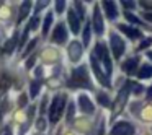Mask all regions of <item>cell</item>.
I'll return each instance as SVG.
<instances>
[{
    "mask_svg": "<svg viewBox=\"0 0 152 135\" xmlns=\"http://www.w3.org/2000/svg\"><path fill=\"white\" fill-rule=\"evenodd\" d=\"M93 31H95V34H98V36H103V33H105V21H103V13L100 12V5L95 4L93 5Z\"/></svg>",
    "mask_w": 152,
    "mask_h": 135,
    "instance_id": "cell-8",
    "label": "cell"
},
{
    "mask_svg": "<svg viewBox=\"0 0 152 135\" xmlns=\"http://www.w3.org/2000/svg\"><path fill=\"white\" fill-rule=\"evenodd\" d=\"M131 86H132V83H128V85H126L124 88H123L121 91L118 93V96H116L115 103H113V114H111V117L118 116L119 112L123 111V108L126 106V103H128V98H129V95H131Z\"/></svg>",
    "mask_w": 152,
    "mask_h": 135,
    "instance_id": "cell-5",
    "label": "cell"
},
{
    "mask_svg": "<svg viewBox=\"0 0 152 135\" xmlns=\"http://www.w3.org/2000/svg\"><path fill=\"white\" fill-rule=\"evenodd\" d=\"M36 44H38V39H36V38H34V39H31V41H30V46H28L26 49H25V52H23V57H26L28 54H30L31 51H33L34 47H36Z\"/></svg>",
    "mask_w": 152,
    "mask_h": 135,
    "instance_id": "cell-25",
    "label": "cell"
},
{
    "mask_svg": "<svg viewBox=\"0 0 152 135\" xmlns=\"http://www.w3.org/2000/svg\"><path fill=\"white\" fill-rule=\"evenodd\" d=\"M124 17H126V20H129L131 23H134V25H142V23H141V20H139V18H136L134 15H132V13H129V12H126V15H124Z\"/></svg>",
    "mask_w": 152,
    "mask_h": 135,
    "instance_id": "cell-26",
    "label": "cell"
},
{
    "mask_svg": "<svg viewBox=\"0 0 152 135\" xmlns=\"http://www.w3.org/2000/svg\"><path fill=\"white\" fill-rule=\"evenodd\" d=\"M67 23H69L70 33H74V34L80 33V18H79V15H77V12L74 10V8H70V10L67 12Z\"/></svg>",
    "mask_w": 152,
    "mask_h": 135,
    "instance_id": "cell-12",
    "label": "cell"
},
{
    "mask_svg": "<svg viewBox=\"0 0 152 135\" xmlns=\"http://www.w3.org/2000/svg\"><path fill=\"white\" fill-rule=\"evenodd\" d=\"M26 104H28V98L25 95H21L20 98H18V106H20V108H25Z\"/></svg>",
    "mask_w": 152,
    "mask_h": 135,
    "instance_id": "cell-28",
    "label": "cell"
},
{
    "mask_svg": "<svg viewBox=\"0 0 152 135\" xmlns=\"http://www.w3.org/2000/svg\"><path fill=\"white\" fill-rule=\"evenodd\" d=\"M46 7H48V2H38L36 10H34V15H38V12H39V10H43V8H46Z\"/></svg>",
    "mask_w": 152,
    "mask_h": 135,
    "instance_id": "cell-30",
    "label": "cell"
},
{
    "mask_svg": "<svg viewBox=\"0 0 152 135\" xmlns=\"http://www.w3.org/2000/svg\"><path fill=\"white\" fill-rule=\"evenodd\" d=\"M103 130H105V121L102 119V122H100V127H98V134H96V135H103Z\"/></svg>",
    "mask_w": 152,
    "mask_h": 135,
    "instance_id": "cell-33",
    "label": "cell"
},
{
    "mask_svg": "<svg viewBox=\"0 0 152 135\" xmlns=\"http://www.w3.org/2000/svg\"><path fill=\"white\" fill-rule=\"evenodd\" d=\"M74 10L79 12V18H80V20H82V18H85V10H83L82 2H74Z\"/></svg>",
    "mask_w": 152,
    "mask_h": 135,
    "instance_id": "cell-23",
    "label": "cell"
},
{
    "mask_svg": "<svg viewBox=\"0 0 152 135\" xmlns=\"http://www.w3.org/2000/svg\"><path fill=\"white\" fill-rule=\"evenodd\" d=\"M145 96H147V99H149V101H152V85L147 88V91H145Z\"/></svg>",
    "mask_w": 152,
    "mask_h": 135,
    "instance_id": "cell-35",
    "label": "cell"
},
{
    "mask_svg": "<svg viewBox=\"0 0 152 135\" xmlns=\"http://www.w3.org/2000/svg\"><path fill=\"white\" fill-rule=\"evenodd\" d=\"M96 101L100 103V106H103V108H108L110 106V103H111V99H110V96H108V93H98L96 95Z\"/></svg>",
    "mask_w": 152,
    "mask_h": 135,
    "instance_id": "cell-21",
    "label": "cell"
},
{
    "mask_svg": "<svg viewBox=\"0 0 152 135\" xmlns=\"http://www.w3.org/2000/svg\"><path fill=\"white\" fill-rule=\"evenodd\" d=\"M90 69H92L93 73H95L96 80H98L105 88H110V86H111V83H110V77L102 70V65H100V62L96 60V57L93 56V54L90 56Z\"/></svg>",
    "mask_w": 152,
    "mask_h": 135,
    "instance_id": "cell-6",
    "label": "cell"
},
{
    "mask_svg": "<svg viewBox=\"0 0 152 135\" xmlns=\"http://www.w3.org/2000/svg\"><path fill=\"white\" fill-rule=\"evenodd\" d=\"M53 21H54L53 13H51V12H48V13L44 15V18H43V28H41V33H43V36H44V38H46V36H48V33L51 31Z\"/></svg>",
    "mask_w": 152,
    "mask_h": 135,
    "instance_id": "cell-16",
    "label": "cell"
},
{
    "mask_svg": "<svg viewBox=\"0 0 152 135\" xmlns=\"http://www.w3.org/2000/svg\"><path fill=\"white\" fill-rule=\"evenodd\" d=\"M74 116H75V104H74V101H70L67 104V122H72Z\"/></svg>",
    "mask_w": 152,
    "mask_h": 135,
    "instance_id": "cell-22",
    "label": "cell"
},
{
    "mask_svg": "<svg viewBox=\"0 0 152 135\" xmlns=\"http://www.w3.org/2000/svg\"><path fill=\"white\" fill-rule=\"evenodd\" d=\"M102 7L103 10H105L106 17L110 18L111 21H115L116 18L119 17V10H118V5L115 4V2H102Z\"/></svg>",
    "mask_w": 152,
    "mask_h": 135,
    "instance_id": "cell-15",
    "label": "cell"
},
{
    "mask_svg": "<svg viewBox=\"0 0 152 135\" xmlns=\"http://www.w3.org/2000/svg\"><path fill=\"white\" fill-rule=\"evenodd\" d=\"M44 127H46V122H44L43 117H39L38 119V124H36V129L38 130H44Z\"/></svg>",
    "mask_w": 152,
    "mask_h": 135,
    "instance_id": "cell-29",
    "label": "cell"
},
{
    "mask_svg": "<svg viewBox=\"0 0 152 135\" xmlns=\"http://www.w3.org/2000/svg\"><path fill=\"white\" fill-rule=\"evenodd\" d=\"M41 82L39 80H33V82H31V85H30V96L31 98H36L38 95H39L41 93Z\"/></svg>",
    "mask_w": 152,
    "mask_h": 135,
    "instance_id": "cell-20",
    "label": "cell"
},
{
    "mask_svg": "<svg viewBox=\"0 0 152 135\" xmlns=\"http://www.w3.org/2000/svg\"><path fill=\"white\" fill-rule=\"evenodd\" d=\"M142 90H144L142 86H136V88H134V95H139V93H141Z\"/></svg>",
    "mask_w": 152,
    "mask_h": 135,
    "instance_id": "cell-37",
    "label": "cell"
},
{
    "mask_svg": "<svg viewBox=\"0 0 152 135\" xmlns=\"http://www.w3.org/2000/svg\"><path fill=\"white\" fill-rule=\"evenodd\" d=\"M77 103H79V108L83 114H93V112H95V104H93V101L85 95V93L79 95V101Z\"/></svg>",
    "mask_w": 152,
    "mask_h": 135,
    "instance_id": "cell-13",
    "label": "cell"
},
{
    "mask_svg": "<svg viewBox=\"0 0 152 135\" xmlns=\"http://www.w3.org/2000/svg\"><path fill=\"white\" fill-rule=\"evenodd\" d=\"M139 56H134V57H129V59H126L124 62L121 64V70L124 73H128V75H134V73H137V69H139Z\"/></svg>",
    "mask_w": 152,
    "mask_h": 135,
    "instance_id": "cell-11",
    "label": "cell"
},
{
    "mask_svg": "<svg viewBox=\"0 0 152 135\" xmlns=\"http://www.w3.org/2000/svg\"><path fill=\"white\" fill-rule=\"evenodd\" d=\"M145 56H147L149 60H152V51H147V54H145Z\"/></svg>",
    "mask_w": 152,
    "mask_h": 135,
    "instance_id": "cell-39",
    "label": "cell"
},
{
    "mask_svg": "<svg viewBox=\"0 0 152 135\" xmlns=\"http://www.w3.org/2000/svg\"><path fill=\"white\" fill-rule=\"evenodd\" d=\"M93 56L96 57V60H100V62L105 65V73L106 75H111L113 72V64H111V56H110L108 52V47H106L105 43H102V41H98V43L95 44V49H93Z\"/></svg>",
    "mask_w": 152,
    "mask_h": 135,
    "instance_id": "cell-3",
    "label": "cell"
},
{
    "mask_svg": "<svg viewBox=\"0 0 152 135\" xmlns=\"http://www.w3.org/2000/svg\"><path fill=\"white\" fill-rule=\"evenodd\" d=\"M118 30L121 31L123 34L129 38V39H141L142 38V31L139 28H134L131 25H118Z\"/></svg>",
    "mask_w": 152,
    "mask_h": 135,
    "instance_id": "cell-14",
    "label": "cell"
},
{
    "mask_svg": "<svg viewBox=\"0 0 152 135\" xmlns=\"http://www.w3.org/2000/svg\"><path fill=\"white\" fill-rule=\"evenodd\" d=\"M137 78L139 80H147V78H152V65L151 64H142L141 69L137 70Z\"/></svg>",
    "mask_w": 152,
    "mask_h": 135,
    "instance_id": "cell-17",
    "label": "cell"
},
{
    "mask_svg": "<svg viewBox=\"0 0 152 135\" xmlns=\"http://www.w3.org/2000/svg\"><path fill=\"white\" fill-rule=\"evenodd\" d=\"M126 47H128V43L124 41V38L118 31H111L110 33V49H111L113 57L116 60H119L123 57V54L126 52Z\"/></svg>",
    "mask_w": 152,
    "mask_h": 135,
    "instance_id": "cell-4",
    "label": "cell"
},
{
    "mask_svg": "<svg viewBox=\"0 0 152 135\" xmlns=\"http://www.w3.org/2000/svg\"><path fill=\"white\" fill-rule=\"evenodd\" d=\"M83 54V46L80 44V41H72L67 47V56H69V60L70 62H79L80 57Z\"/></svg>",
    "mask_w": 152,
    "mask_h": 135,
    "instance_id": "cell-10",
    "label": "cell"
},
{
    "mask_svg": "<svg viewBox=\"0 0 152 135\" xmlns=\"http://www.w3.org/2000/svg\"><path fill=\"white\" fill-rule=\"evenodd\" d=\"M30 12H31V2H23V4H21V8H20V13H18V25L26 20Z\"/></svg>",
    "mask_w": 152,
    "mask_h": 135,
    "instance_id": "cell-18",
    "label": "cell"
},
{
    "mask_svg": "<svg viewBox=\"0 0 152 135\" xmlns=\"http://www.w3.org/2000/svg\"><path fill=\"white\" fill-rule=\"evenodd\" d=\"M54 8H56V13H64L67 8V2H54Z\"/></svg>",
    "mask_w": 152,
    "mask_h": 135,
    "instance_id": "cell-24",
    "label": "cell"
},
{
    "mask_svg": "<svg viewBox=\"0 0 152 135\" xmlns=\"http://www.w3.org/2000/svg\"><path fill=\"white\" fill-rule=\"evenodd\" d=\"M136 134V129L131 122H126L121 121L118 124H115L110 130V135H134Z\"/></svg>",
    "mask_w": 152,
    "mask_h": 135,
    "instance_id": "cell-9",
    "label": "cell"
},
{
    "mask_svg": "<svg viewBox=\"0 0 152 135\" xmlns=\"http://www.w3.org/2000/svg\"><path fill=\"white\" fill-rule=\"evenodd\" d=\"M124 8H129V10H134L136 8V2H123Z\"/></svg>",
    "mask_w": 152,
    "mask_h": 135,
    "instance_id": "cell-32",
    "label": "cell"
},
{
    "mask_svg": "<svg viewBox=\"0 0 152 135\" xmlns=\"http://www.w3.org/2000/svg\"><path fill=\"white\" fill-rule=\"evenodd\" d=\"M69 88H83V90H93V83L90 78V73L87 65H80L77 69L72 70L70 75V82H69Z\"/></svg>",
    "mask_w": 152,
    "mask_h": 135,
    "instance_id": "cell-1",
    "label": "cell"
},
{
    "mask_svg": "<svg viewBox=\"0 0 152 135\" xmlns=\"http://www.w3.org/2000/svg\"><path fill=\"white\" fill-rule=\"evenodd\" d=\"M67 39H69V31L66 30V25L57 23L56 28L53 30V34H51V43L57 44V46H62V44L67 43Z\"/></svg>",
    "mask_w": 152,
    "mask_h": 135,
    "instance_id": "cell-7",
    "label": "cell"
},
{
    "mask_svg": "<svg viewBox=\"0 0 152 135\" xmlns=\"http://www.w3.org/2000/svg\"><path fill=\"white\" fill-rule=\"evenodd\" d=\"M34 62H36V56H34V54H33V56H31V57H30V59H28V60H26V69H28V70H30V69H31V67H33V64H34Z\"/></svg>",
    "mask_w": 152,
    "mask_h": 135,
    "instance_id": "cell-31",
    "label": "cell"
},
{
    "mask_svg": "<svg viewBox=\"0 0 152 135\" xmlns=\"http://www.w3.org/2000/svg\"><path fill=\"white\" fill-rule=\"evenodd\" d=\"M90 39H92V26H90V23H87L85 26H83V33H82V43H83V46H88Z\"/></svg>",
    "mask_w": 152,
    "mask_h": 135,
    "instance_id": "cell-19",
    "label": "cell"
},
{
    "mask_svg": "<svg viewBox=\"0 0 152 135\" xmlns=\"http://www.w3.org/2000/svg\"><path fill=\"white\" fill-rule=\"evenodd\" d=\"M142 18H144L145 21H149V23H152V13H144V17H142Z\"/></svg>",
    "mask_w": 152,
    "mask_h": 135,
    "instance_id": "cell-36",
    "label": "cell"
},
{
    "mask_svg": "<svg viewBox=\"0 0 152 135\" xmlns=\"http://www.w3.org/2000/svg\"><path fill=\"white\" fill-rule=\"evenodd\" d=\"M151 44H152V38H147V39H144L139 44V49H145V47H149Z\"/></svg>",
    "mask_w": 152,
    "mask_h": 135,
    "instance_id": "cell-27",
    "label": "cell"
},
{
    "mask_svg": "<svg viewBox=\"0 0 152 135\" xmlns=\"http://www.w3.org/2000/svg\"><path fill=\"white\" fill-rule=\"evenodd\" d=\"M139 5H141V7H144V8H147V10H152L151 2H139Z\"/></svg>",
    "mask_w": 152,
    "mask_h": 135,
    "instance_id": "cell-34",
    "label": "cell"
},
{
    "mask_svg": "<svg viewBox=\"0 0 152 135\" xmlns=\"http://www.w3.org/2000/svg\"><path fill=\"white\" fill-rule=\"evenodd\" d=\"M2 135H13V134H12L10 127H8V129H5V130H4V134H2Z\"/></svg>",
    "mask_w": 152,
    "mask_h": 135,
    "instance_id": "cell-38",
    "label": "cell"
},
{
    "mask_svg": "<svg viewBox=\"0 0 152 135\" xmlns=\"http://www.w3.org/2000/svg\"><path fill=\"white\" fill-rule=\"evenodd\" d=\"M66 106H67V96L64 95V93H59V95H56L53 98L51 106H49V121H51V124H56V122L61 119Z\"/></svg>",
    "mask_w": 152,
    "mask_h": 135,
    "instance_id": "cell-2",
    "label": "cell"
}]
</instances>
